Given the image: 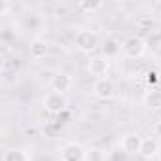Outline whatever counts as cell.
I'll return each instance as SVG.
<instances>
[{"mask_svg":"<svg viewBox=\"0 0 161 161\" xmlns=\"http://www.w3.org/2000/svg\"><path fill=\"white\" fill-rule=\"evenodd\" d=\"M157 152H159V142H157V138H144L142 140V148H140V155L142 157H146V159H152V157H155L157 155Z\"/></svg>","mask_w":161,"mask_h":161,"instance_id":"12","label":"cell"},{"mask_svg":"<svg viewBox=\"0 0 161 161\" xmlns=\"http://www.w3.org/2000/svg\"><path fill=\"white\" fill-rule=\"evenodd\" d=\"M42 104H44V108H46L49 114H61V112L66 108V97H64L63 93L49 91V93H46Z\"/></svg>","mask_w":161,"mask_h":161,"instance_id":"3","label":"cell"},{"mask_svg":"<svg viewBox=\"0 0 161 161\" xmlns=\"http://www.w3.org/2000/svg\"><path fill=\"white\" fill-rule=\"evenodd\" d=\"M47 53H49V44L46 40H42V38L31 40V44H29V55H31V59L42 61V59L47 57Z\"/></svg>","mask_w":161,"mask_h":161,"instance_id":"9","label":"cell"},{"mask_svg":"<svg viewBox=\"0 0 161 161\" xmlns=\"http://www.w3.org/2000/svg\"><path fill=\"white\" fill-rule=\"evenodd\" d=\"M142 103H144V106L150 108V110H161V91L155 89V87H150V89L144 93Z\"/></svg>","mask_w":161,"mask_h":161,"instance_id":"10","label":"cell"},{"mask_svg":"<svg viewBox=\"0 0 161 161\" xmlns=\"http://www.w3.org/2000/svg\"><path fill=\"white\" fill-rule=\"evenodd\" d=\"M108 68H110V63H108V59L103 57V55H91L89 61H87V70H89V74L95 76L97 80L104 78V76L108 74Z\"/></svg>","mask_w":161,"mask_h":161,"instance_id":"5","label":"cell"},{"mask_svg":"<svg viewBox=\"0 0 161 161\" xmlns=\"http://www.w3.org/2000/svg\"><path fill=\"white\" fill-rule=\"evenodd\" d=\"M86 161H106V153L101 148H89L86 152Z\"/></svg>","mask_w":161,"mask_h":161,"instance_id":"14","label":"cell"},{"mask_svg":"<svg viewBox=\"0 0 161 161\" xmlns=\"http://www.w3.org/2000/svg\"><path fill=\"white\" fill-rule=\"evenodd\" d=\"M144 80H146V84H148V86H152V87H153V86L159 82V74H157L155 70H148V72H146V76H144Z\"/></svg>","mask_w":161,"mask_h":161,"instance_id":"15","label":"cell"},{"mask_svg":"<svg viewBox=\"0 0 161 161\" xmlns=\"http://www.w3.org/2000/svg\"><path fill=\"white\" fill-rule=\"evenodd\" d=\"M74 46L82 53H93L99 47V36L89 29H80L74 36Z\"/></svg>","mask_w":161,"mask_h":161,"instance_id":"1","label":"cell"},{"mask_svg":"<svg viewBox=\"0 0 161 161\" xmlns=\"http://www.w3.org/2000/svg\"><path fill=\"white\" fill-rule=\"evenodd\" d=\"M2 161H31V155L21 148H10L4 152Z\"/></svg>","mask_w":161,"mask_h":161,"instance_id":"13","label":"cell"},{"mask_svg":"<svg viewBox=\"0 0 161 161\" xmlns=\"http://www.w3.org/2000/svg\"><path fill=\"white\" fill-rule=\"evenodd\" d=\"M142 136L138 133H125L121 138H119V148L121 152L133 155V153H140V148H142Z\"/></svg>","mask_w":161,"mask_h":161,"instance_id":"6","label":"cell"},{"mask_svg":"<svg viewBox=\"0 0 161 161\" xmlns=\"http://www.w3.org/2000/svg\"><path fill=\"white\" fill-rule=\"evenodd\" d=\"M155 57H157V59L161 61V42H159V44L155 46Z\"/></svg>","mask_w":161,"mask_h":161,"instance_id":"19","label":"cell"},{"mask_svg":"<svg viewBox=\"0 0 161 161\" xmlns=\"http://www.w3.org/2000/svg\"><path fill=\"white\" fill-rule=\"evenodd\" d=\"M101 51H103V57H106V59H116V57L121 53V44H119L116 38H108V40L103 42Z\"/></svg>","mask_w":161,"mask_h":161,"instance_id":"11","label":"cell"},{"mask_svg":"<svg viewBox=\"0 0 161 161\" xmlns=\"http://www.w3.org/2000/svg\"><path fill=\"white\" fill-rule=\"evenodd\" d=\"M93 95L101 101H110L116 95V87L108 78H101V80H95L93 84Z\"/></svg>","mask_w":161,"mask_h":161,"instance_id":"7","label":"cell"},{"mask_svg":"<svg viewBox=\"0 0 161 161\" xmlns=\"http://www.w3.org/2000/svg\"><path fill=\"white\" fill-rule=\"evenodd\" d=\"M8 10H10V2H4V4H2V14H0V15H6Z\"/></svg>","mask_w":161,"mask_h":161,"instance_id":"18","label":"cell"},{"mask_svg":"<svg viewBox=\"0 0 161 161\" xmlns=\"http://www.w3.org/2000/svg\"><path fill=\"white\" fill-rule=\"evenodd\" d=\"M86 148L78 142H66L61 148V161H86Z\"/></svg>","mask_w":161,"mask_h":161,"instance_id":"4","label":"cell"},{"mask_svg":"<svg viewBox=\"0 0 161 161\" xmlns=\"http://www.w3.org/2000/svg\"><path fill=\"white\" fill-rule=\"evenodd\" d=\"M103 4L101 2H93V4H89V2H82V4H80V8H82V10H87V12H95V10H99Z\"/></svg>","mask_w":161,"mask_h":161,"instance_id":"16","label":"cell"},{"mask_svg":"<svg viewBox=\"0 0 161 161\" xmlns=\"http://www.w3.org/2000/svg\"><path fill=\"white\" fill-rule=\"evenodd\" d=\"M159 161H161V157H159Z\"/></svg>","mask_w":161,"mask_h":161,"instance_id":"20","label":"cell"},{"mask_svg":"<svg viewBox=\"0 0 161 161\" xmlns=\"http://www.w3.org/2000/svg\"><path fill=\"white\" fill-rule=\"evenodd\" d=\"M148 49V44L144 38L140 36H129L125 38V42L121 44V53L127 57V59H140Z\"/></svg>","mask_w":161,"mask_h":161,"instance_id":"2","label":"cell"},{"mask_svg":"<svg viewBox=\"0 0 161 161\" xmlns=\"http://www.w3.org/2000/svg\"><path fill=\"white\" fill-rule=\"evenodd\" d=\"M49 87H51V91H57V93L64 95L72 87V76L68 72H55L51 82H49Z\"/></svg>","mask_w":161,"mask_h":161,"instance_id":"8","label":"cell"},{"mask_svg":"<svg viewBox=\"0 0 161 161\" xmlns=\"http://www.w3.org/2000/svg\"><path fill=\"white\" fill-rule=\"evenodd\" d=\"M153 135H155V136H159V138H161V121H157V123H155V125H153Z\"/></svg>","mask_w":161,"mask_h":161,"instance_id":"17","label":"cell"}]
</instances>
